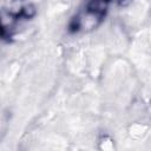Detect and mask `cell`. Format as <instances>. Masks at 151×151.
I'll return each instance as SVG.
<instances>
[{
    "instance_id": "cell-1",
    "label": "cell",
    "mask_w": 151,
    "mask_h": 151,
    "mask_svg": "<svg viewBox=\"0 0 151 151\" xmlns=\"http://www.w3.org/2000/svg\"><path fill=\"white\" fill-rule=\"evenodd\" d=\"M18 17L14 15L12 12L2 11L0 13V31L2 33H8L17 24Z\"/></svg>"
}]
</instances>
